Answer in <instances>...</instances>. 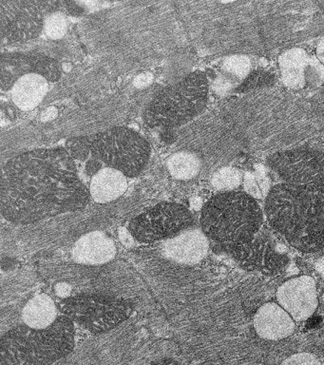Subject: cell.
<instances>
[{
  "label": "cell",
  "instance_id": "obj_29",
  "mask_svg": "<svg viewBox=\"0 0 324 365\" xmlns=\"http://www.w3.org/2000/svg\"><path fill=\"white\" fill-rule=\"evenodd\" d=\"M119 238H120L122 244L127 247H132L133 242H135V237L127 228L122 227L119 230Z\"/></svg>",
  "mask_w": 324,
  "mask_h": 365
},
{
  "label": "cell",
  "instance_id": "obj_31",
  "mask_svg": "<svg viewBox=\"0 0 324 365\" xmlns=\"http://www.w3.org/2000/svg\"><path fill=\"white\" fill-rule=\"evenodd\" d=\"M58 111L55 107L48 108L46 110H44L41 114V121L49 122L55 119L58 116Z\"/></svg>",
  "mask_w": 324,
  "mask_h": 365
},
{
  "label": "cell",
  "instance_id": "obj_4",
  "mask_svg": "<svg viewBox=\"0 0 324 365\" xmlns=\"http://www.w3.org/2000/svg\"><path fill=\"white\" fill-rule=\"evenodd\" d=\"M263 221L261 205L241 191L213 196L204 205L200 218L203 232L221 248L249 242L261 230Z\"/></svg>",
  "mask_w": 324,
  "mask_h": 365
},
{
  "label": "cell",
  "instance_id": "obj_28",
  "mask_svg": "<svg viewBox=\"0 0 324 365\" xmlns=\"http://www.w3.org/2000/svg\"><path fill=\"white\" fill-rule=\"evenodd\" d=\"M153 81V76L150 73H144L139 74L137 77H135L133 85L135 88H143L147 87L152 84Z\"/></svg>",
  "mask_w": 324,
  "mask_h": 365
},
{
  "label": "cell",
  "instance_id": "obj_27",
  "mask_svg": "<svg viewBox=\"0 0 324 365\" xmlns=\"http://www.w3.org/2000/svg\"><path fill=\"white\" fill-rule=\"evenodd\" d=\"M281 365H321L317 356L311 353H298L284 359Z\"/></svg>",
  "mask_w": 324,
  "mask_h": 365
},
{
  "label": "cell",
  "instance_id": "obj_2",
  "mask_svg": "<svg viewBox=\"0 0 324 365\" xmlns=\"http://www.w3.org/2000/svg\"><path fill=\"white\" fill-rule=\"evenodd\" d=\"M264 210L269 224L303 252L324 248V190L281 182L270 188Z\"/></svg>",
  "mask_w": 324,
  "mask_h": 365
},
{
  "label": "cell",
  "instance_id": "obj_32",
  "mask_svg": "<svg viewBox=\"0 0 324 365\" xmlns=\"http://www.w3.org/2000/svg\"><path fill=\"white\" fill-rule=\"evenodd\" d=\"M100 163V161H98V160L96 159L90 160V161L87 164L88 173L95 175L99 170H102Z\"/></svg>",
  "mask_w": 324,
  "mask_h": 365
},
{
  "label": "cell",
  "instance_id": "obj_25",
  "mask_svg": "<svg viewBox=\"0 0 324 365\" xmlns=\"http://www.w3.org/2000/svg\"><path fill=\"white\" fill-rule=\"evenodd\" d=\"M274 83V76L267 71H256L250 73L246 79L244 80L241 86H239L237 91L244 93L263 87H268Z\"/></svg>",
  "mask_w": 324,
  "mask_h": 365
},
{
  "label": "cell",
  "instance_id": "obj_22",
  "mask_svg": "<svg viewBox=\"0 0 324 365\" xmlns=\"http://www.w3.org/2000/svg\"><path fill=\"white\" fill-rule=\"evenodd\" d=\"M243 175L238 168L226 167L216 171L212 177V185L216 190L227 192L234 191L241 185Z\"/></svg>",
  "mask_w": 324,
  "mask_h": 365
},
{
  "label": "cell",
  "instance_id": "obj_17",
  "mask_svg": "<svg viewBox=\"0 0 324 365\" xmlns=\"http://www.w3.org/2000/svg\"><path fill=\"white\" fill-rule=\"evenodd\" d=\"M256 332L261 338L278 341L291 335L295 329L292 317L277 304L263 305L254 318Z\"/></svg>",
  "mask_w": 324,
  "mask_h": 365
},
{
  "label": "cell",
  "instance_id": "obj_8",
  "mask_svg": "<svg viewBox=\"0 0 324 365\" xmlns=\"http://www.w3.org/2000/svg\"><path fill=\"white\" fill-rule=\"evenodd\" d=\"M193 224L187 208L174 202H161L136 216L129 230L141 242H155L172 239Z\"/></svg>",
  "mask_w": 324,
  "mask_h": 365
},
{
  "label": "cell",
  "instance_id": "obj_26",
  "mask_svg": "<svg viewBox=\"0 0 324 365\" xmlns=\"http://www.w3.org/2000/svg\"><path fill=\"white\" fill-rule=\"evenodd\" d=\"M90 136L78 137L70 139L67 143V150L69 151L73 159L86 160L90 154Z\"/></svg>",
  "mask_w": 324,
  "mask_h": 365
},
{
  "label": "cell",
  "instance_id": "obj_12",
  "mask_svg": "<svg viewBox=\"0 0 324 365\" xmlns=\"http://www.w3.org/2000/svg\"><path fill=\"white\" fill-rule=\"evenodd\" d=\"M0 85L2 91H12L21 77L38 74L50 82L61 79V68L58 61L43 54L2 53L0 61Z\"/></svg>",
  "mask_w": 324,
  "mask_h": 365
},
{
  "label": "cell",
  "instance_id": "obj_3",
  "mask_svg": "<svg viewBox=\"0 0 324 365\" xmlns=\"http://www.w3.org/2000/svg\"><path fill=\"white\" fill-rule=\"evenodd\" d=\"M75 347V325L67 316L53 324L36 329L19 325L1 336V365H52Z\"/></svg>",
  "mask_w": 324,
  "mask_h": 365
},
{
  "label": "cell",
  "instance_id": "obj_24",
  "mask_svg": "<svg viewBox=\"0 0 324 365\" xmlns=\"http://www.w3.org/2000/svg\"><path fill=\"white\" fill-rule=\"evenodd\" d=\"M67 30V17L61 11H53L45 19L44 31L50 38L61 39L66 34Z\"/></svg>",
  "mask_w": 324,
  "mask_h": 365
},
{
  "label": "cell",
  "instance_id": "obj_5",
  "mask_svg": "<svg viewBox=\"0 0 324 365\" xmlns=\"http://www.w3.org/2000/svg\"><path fill=\"white\" fill-rule=\"evenodd\" d=\"M209 80L202 71L189 74L180 82L160 91L145 111L150 127L174 128L192 121L206 107Z\"/></svg>",
  "mask_w": 324,
  "mask_h": 365
},
{
  "label": "cell",
  "instance_id": "obj_18",
  "mask_svg": "<svg viewBox=\"0 0 324 365\" xmlns=\"http://www.w3.org/2000/svg\"><path fill=\"white\" fill-rule=\"evenodd\" d=\"M126 175L110 168H104L93 175L90 182V196L95 202L104 204L115 201L127 190Z\"/></svg>",
  "mask_w": 324,
  "mask_h": 365
},
{
  "label": "cell",
  "instance_id": "obj_23",
  "mask_svg": "<svg viewBox=\"0 0 324 365\" xmlns=\"http://www.w3.org/2000/svg\"><path fill=\"white\" fill-rule=\"evenodd\" d=\"M221 68L227 76L238 80V81H244L250 74L251 62L249 57L238 54V56L226 57L224 60Z\"/></svg>",
  "mask_w": 324,
  "mask_h": 365
},
{
  "label": "cell",
  "instance_id": "obj_19",
  "mask_svg": "<svg viewBox=\"0 0 324 365\" xmlns=\"http://www.w3.org/2000/svg\"><path fill=\"white\" fill-rule=\"evenodd\" d=\"M49 91V81L38 74L21 77L12 88V99L22 110H31L41 104Z\"/></svg>",
  "mask_w": 324,
  "mask_h": 365
},
{
  "label": "cell",
  "instance_id": "obj_20",
  "mask_svg": "<svg viewBox=\"0 0 324 365\" xmlns=\"http://www.w3.org/2000/svg\"><path fill=\"white\" fill-rule=\"evenodd\" d=\"M58 318L55 302L45 294L31 299L22 312L24 324L36 329L50 327Z\"/></svg>",
  "mask_w": 324,
  "mask_h": 365
},
{
  "label": "cell",
  "instance_id": "obj_11",
  "mask_svg": "<svg viewBox=\"0 0 324 365\" xmlns=\"http://www.w3.org/2000/svg\"><path fill=\"white\" fill-rule=\"evenodd\" d=\"M223 250L246 269L266 275L280 273L288 262L286 252L278 248L274 237L266 230H261L249 242Z\"/></svg>",
  "mask_w": 324,
  "mask_h": 365
},
{
  "label": "cell",
  "instance_id": "obj_6",
  "mask_svg": "<svg viewBox=\"0 0 324 365\" xmlns=\"http://www.w3.org/2000/svg\"><path fill=\"white\" fill-rule=\"evenodd\" d=\"M90 155L126 176L138 175L150 159L149 143L127 128H113L90 136Z\"/></svg>",
  "mask_w": 324,
  "mask_h": 365
},
{
  "label": "cell",
  "instance_id": "obj_1",
  "mask_svg": "<svg viewBox=\"0 0 324 365\" xmlns=\"http://www.w3.org/2000/svg\"><path fill=\"white\" fill-rule=\"evenodd\" d=\"M90 195L67 148L28 151L2 168L0 210L13 224H33L82 210Z\"/></svg>",
  "mask_w": 324,
  "mask_h": 365
},
{
  "label": "cell",
  "instance_id": "obj_33",
  "mask_svg": "<svg viewBox=\"0 0 324 365\" xmlns=\"http://www.w3.org/2000/svg\"><path fill=\"white\" fill-rule=\"evenodd\" d=\"M315 56H317L318 61L324 66V36L318 43L317 48H315Z\"/></svg>",
  "mask_w": 324,
  "mask_h": 365
},
{
  "label": "cell",
  "instance_id": "obj_30",
  "mask_svg": "<svg viewBox=\"0 0 324 365\" xmlns=\"http://www.w3.org/2000/svg\"><path fill=\"white\" fill-rule=\"evenodd\" d=\"M56 293L58 294V296L61 297V298H69L70 293H72V287H70V284H67V282H58L56 285Z\"/></svg>",
  "mask_w": 324,
  "mask_h": 365
},
{
  "label": "cell",
  "instance_id": "obj_9",
  "mask_svg": "<svg viewBox=\"0 0 324 365\" xmlns=\"http://www.w3.org/2000/svg\"><path fill=\"white\" fill-rule=\"evenodd\" d=\"M267 163L288 184L324 190L323 151L312 148L278 151L267 158Z\"/></svg>",
  "mask_w": 324,
  "mask_h": 365
},
{
  "label": "cell",
  "instance_id": "obj_7",
  "mask_svg": "<svg viewBox=\"0 0 324 365\" xmlns=\"http://www.w3.org/2000/svg\"><path fill=\"white\" fill-rule=\"evenodd\" d=\"M65 316L93 334L108 332L126 321L132 312L127 299L101 293H81L59 304Z\"/></svg>",
  "mask_w": 324,
  "mask_h": 365
},
{
  "label": "cell",
  "instance_id": "obj_13",
  "mask_svg": "<svg viewBox=\"0 0 324 365\" xmlns=\"http://www.w3.org/2000/svg\"><path fill=\"white\" fill-rule=\"evenodd\" d=\"M281 79L287 87L300 90L324 84V66L303 48L286 51L278 58Z\"/></svg>",
  "mask_w": 324,
  "mask_h": 365
},
{
  "label": "cell",
  "instance_id": "obj_15",
  "mask_svg": "<svg viewBox=\"0 0 324 365\" xmlns=\"http://www.w3.org/2000/svg\"><path fill=\"white\" fill-rule=\"evenodd\" d=\"M209 250V238L203 230H187L167 240L163 252L167 258L179 264H195L207 256Z\"/></svg>",
  "mask_w": 324,
  "mask_h": 365
},
{
  "label": "cell",
  "instance_id": "obj_34",
  "mask_svg": "<svg viewBox=\"0 0 324 365\" xmlns=\"http://www.w3.org/2000/svg\"><path fill=\"white\" fill-rule=\"evenodd\" d=\"M152 365H180L177 361H173V359H161V361H158L155 362Z\"/></svg>",
  "mask_w": 324,
  "mask_h": 365
},
{
  "label": "cell",
  "instance_id": "obj_21",
  "mask_svg": "<svg viewBox=\"0 0 324 365\" xmlns=\"http://www.w3.org/2000/svg\"><path fill=\"white\" fill-rule=\"evenodd\" d=\"M167 168L174 178L189 180L200 171L201 160L194 153L179 151L170 157L167 161Z\"/></svg>",
  "mask_w": 324,
  "mask_h": 365
},
{
  "label": "cell",
  "instance_id": "obj_36",
  "mask_svg": "<svg viewBox=\"0 0 324 365\" xmlns=\"http://www.w3.org/2000/svg\"><path fill=\"white\" fill-rule=\"evenodd\" d=\"M323 93H324V84L323 86Z\"/></svg>",
  "mask_w": 324,
  "mask_h": 365
},
{
  "label": "cell",
  "instance_id": "obj_10",
  "mask_svg": "<svg viewBox=\"0 0 324 365\" xmlns=\"http://www.w3.org/2000/svg\"><path fill=\"white\" fill-rule=\"evenodd\" d=\"M48 2L0 0V37L2 43L26 42L44 30Z\"/></svg>",
  "mask_w": 324,
  "mask_h": 365
},
{
  "label": "cell",
  "instance_id": "obj_14",
  "mask_svg": "<svg viewBox=\"0 0 324 365\" xmlns=\"http://www.w3.org/2000/svg\"><path fill=\"white\" fill-rule=\"evenodd\" d=\"M277 299L281 307L294 321H305L318 307L315 281L309 276L290 279L278 287Z\"/></svg>",
  "mask_w": 324,
  "mask_h": 365
},
{
  "label": "cell",
  "instance_id": "obj_16",
  "mask_svg": "<svg viewBox=\"0 0 324 365\" xmlns=\"http://www.w3.org/2000/svg\"><path fill=\"white\" fill-rule=\"evenodd\" d=\"M116 247L113 240L101 231L82 236L73 248V258L78 264L100 265L115 258Z\"/></svg>",
  "mask_w": 324,
  "mask_h": 365
},
{
  "label": "cell",
  "instance_id": "obj_35",
  "mask_svg": "<svg viewBox=\"0 0 324 365\" xmlns=\"http://www.w3.org/2000/svg\"><path fill=\"white\" fill-rule=\"evenodd\" d=\"M315 269H317L321 275L324 276V257L315 262Z\"/></svg>",
  "mask_w": 324,
  "mask_h": 365
}]
</instances>
